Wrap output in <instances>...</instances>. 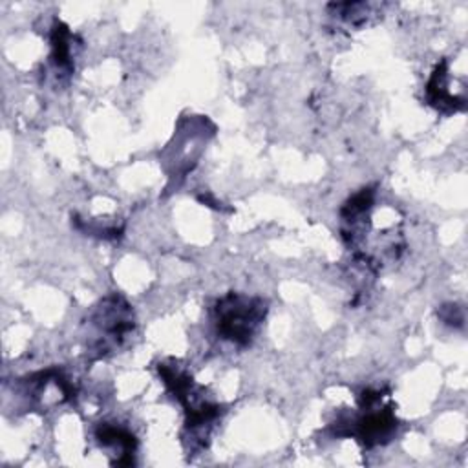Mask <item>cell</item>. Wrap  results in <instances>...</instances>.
<instances>
[{"mask_svg": "<svg viewBox=\"0 0 468 468\" xmlns=\"http://www.w3.org/2000/svg\"><path fill=\"white\" fill-rule=\"evenodd\" d=\"M373 7L375 5L367 2H338L327 5L329 16L351 29H360L364 24H367V20L375 15Z\"/></svg>", "mask_w": 468, "mask_h": 468, "instance_id": "obj_9", "label": "cell"}, {"mask_svg": "<svg viewBox=\"0 0 468 468\" xmlns=\"http://www.w3.org/2000/svg\"><path fill=\"white\" fill-rule=\"evenodd\" d=\"M157 369L165 386L185 411V442L188 450L199 452L207 448L210 433L223 411L219 402L207 395L205 388L199 386L183 366L163 362Z\"/></svg>", "mask_w": 468, "mask_h": 468, "instance_id": "obj_2", "label": "cell"}, {"mask_svg": "<svg viewBox=\"0 0 468 468\" xmlns=\"http://www.w3.org/2000/svg\"><path fill=\"white\" fill-rule=\"evenodd\" d=\"M75 35L69 31L66 24L60 20L53 22L51 27V53H49V68L53 69L57 79H68L75 71Z\"/></svg>", "mask_w": 468, "mask_h": 468, "instance_id": "obj_8", "label": "cell"}, {"mask_svg": "<svg viewBox=\"0 0 468 468\" xmlns=\"http://www.w3.org/2000/svg\"><path fill=\"white\" fill-rule=\"evenodd\" d=\"M426 102L444 115L464 108V104H466L464 91L452 90V73H450L448 58H442L435 66V69L426 84Z\"/></svg>", "mask_w": 468, "mask_h": 468, "instance_id": "obj_6", "label": "cell"}, {"mask_svg": "<svg viewBox=\"0 0 468 468\" xmlns=\"http://www.w3.org/2000/svg\"><path fill=\"white\" fill-rule=\"evenodd\" d=\"M267 302L243 292H227L212 307V325L218 338L238 347H247L258 335L265 316Z\"/></svg>", "mask_w": 468, "mask_h": 468, "instance_id": "obj_5", "label": "cell"}, {"mask_svg": "<svg viewBox=\"0 0 468 468\" xmlns=\"http://www.w3.org/2000/svg\"><path fill=\"white\" fill-rule=\"evenodd\" d=\"M135 331V313L117 292L104 296L86 320V349L93 358L117 353Z\"/></svg>", "mask_w": 468, "mask_h": 468, "instance_id": "obj_4", "label": "cell"}, {"mask_svg": "<svg viewBox=\"0 0 468 468\" xmlns=\"http://www.w3.org/2000/svg\"><path fill=\"white\" fill-rule=\"evenodd\" d=\"M382 389H364L360 393L358 410L342 413L331 424L333 437H351L364 448L388 444L399 428L393 404L384 400Z\"/></svg>", "mask_w": 468, "mask_h": 468, "instance_id": "obj_3", "label": "cell"}, {"mask_svg": "<svg viewBox=\"0 0 468 468\" xmlns=\"http://www.w3.org/2000/svg\"><path fill=\"white\" fill-rule=\"evenodd\" d=\"M340 234L353 260L369 271L399 261L406 249L397 208L378 205L377 188L364 186L340 208Z\"/></svg>", "mask_w": 468, "mask_h": 468, "instance_id": "obj_1", "label": "cell"}, {"mask_svg": "<svg viewBox=\"0 0 468 468\" xmlns=\"http://www.w3.org/2000/svg\"><path fill=\"white\" fill-rule=\"evenodd\" d=\"M95 441L108 455L113 457L112 459L113 464H133L135 463L137 439L122 424L101 422L95 430Z\"/></svg>", "mask_w": 468, "mask_h": 468, "instance_id": "obj_7", "label": "cell"}]
</instances>
